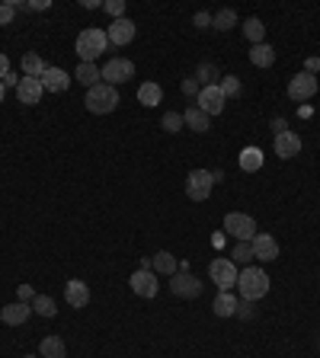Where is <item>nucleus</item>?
<instances>
[{"mask_svg": "<svg viewBox=\"0 0 320 358\" xmlns=\"http://www.w3.org/2000/svg\"><path fill=\"white\" fill-rule=\"evenodd\" d=\"M237 292L244 301H260L269 294V275L256 266H247L244 272L237 275Z\"/></svg>", "mask_w": 320, "mask_h": 358, "instance_id": "obj_1", "label": "nucleus"}, {"mask_svg": "<svg viewBox=\"0 0 320 358\" xmlns=\"http://www.w3.org/2000/svg\"><path fill=\"white\" fill-rule=\"evenodd\" d=\"M77 55H80V61H87V64H93V61L100 58L103 51L109 48V35L103 33V29H84V33L77 35Z\"/></svg>", "mask_w": 320, "mask_h": 358, "instance_id": "obj_2", "label": "nucleus"}, {"mask_svg": "<svg viewBox=\"0 0 320 358\" xmlns=\"http://www.w3.org/2000/svg\"><path fill=\"white\" fill-rule=\"evenodd\" d=\"M87 109H90L93 116H109V112H116L118 109V90L109 84H96L87 90Z\"/></svg>", "mask_w": 320, "mask_h": 358, "instance_id": "obj_3", "label": "nucleus"}, {"mask_svg": "<svg viewBox=\"0 0 320 358\" xmlns=\"http://www.w3.org/2000/svg\"><path fill=\"white\" fill-rule=\"evenodd\" d=\"M224 233H228V237H234L237 243H250L260 231H256V221H253L250 215L231 211V215H224Z\"/></svg>", "mask_w": 320, "mask_h": 358, "instance_id": "obj_4", "label": "nucleus"}, {"mask_svg": "<svg viewBox=\"0 0 320 358\" xmlns=\"http://www.w3.org/2000/svg\"><path fill=\"white\" fill-rule=\"evenodd\" d=\"M208 275H211V282L218 285L221 292H231L237 285V262L234 259H228V256H218V259H211L208 262Z\"/></svg>", "mask_w": 320, "mask_h": 358, "instance_id": "obj_5", "label": "nucleus"}, {"mask_svg": "<svg viewBox=\"0 0 320 358\" xmlns=\"http://www.w3.org/2000/svg\"><path fill=\"white\" fill-rule=\"evenodd\" d=\"M170 288H173V294H177V298H199V294H202V282H199V278H195L193 272H189V266H179V272L177 275H170Z\"/></svg>", "mask_w": 320, "mask_h": 358, "instance_id": "obj_6", "label": "nucleus"}, {"mask_svg": "<svg viewBox=\"0 0 320 358\" xmlns=\"http://www.w3.org/2000/svg\"><path fill=\"white\" fill-rule=\"evenodd\" d=\"M100 74H103V84L118 87V84H125V80L135 77V64H132L128 58H109L100 67Z\"/></svg>", "mask_w": 320, "mask_h": 358, "instance_id": "obj_7", "label": "nucleus"}, {"mask_svg": "<svg viewBox=\"0 0 320 358\" xmlns=\"http://www.w3.org/2000/svg\"><path fill=\"white\" fill-rule=\"evenodd\" d=\"M211 186H215L211 170H189V176H186V195H189L193 202H205V199H208Z\"/></svg>", "mask_w": 320, "mask_h": 358, "instance_id": "obj_8", "label": "nucleus"}, {"mask_svg": "<svg viewBox=\"0 0 320 358\" xmlns=\"http://www.w3.org/2000/svg\"><path fill=\"white\" fill-rule=\"evenodd\" d=\"M314 93H317V77L308 74V71H301V74H295L288 80V100L308 102V100H314Z\"/></svg>", "mask_w": 320, "mask_h": 358, "instance_id": "obj_9", "label": "nucleus"}, {"mask_svg": "<svg viewBox=\"0 0 320 358\" xmlns=\"http://www.w3.org/2000/svg\"><path fill=\"white\" fill-rule=\"evenodd\" d=\"M195 100H199V109H202L208 118L211 116H221V112H224V102H228L218 84H215V87H202V93H199Z\"/></svg>", "mask_w": 320, "mask_h": 358, "instance_id": "obj_10", "label": "nucleus"}, {"mask_svg": "<svg viewBox=\"0 0 320 358\" xmlns=\"http://www.w3.org/2000/svg\"><path fill=\"white\" fill-rule=\"evenodd\" d=\"M128 285H132V292H135L138 298H154L160 288L157 272H151V269H138V272L128 278Z\"/></svg>", "mask_w": 320, "mask_h": 358, "instance_id": "obj_11", "label": "nucleus"}, {"mask_svg": "<svg viewBox=\"0 0 320 358\" xmlns=\"http://www.w3.org/2000/svg\"><path fill=\"white\" fill-rule=\"evenodd\" d=\"M250 247H253V259H263V262L278 259V240L272 233H256L250 240Z\"/></svg>", "mask_w": 320, "mask_h": 358, "instance_id": "obj_12", "label": "nucleus"}, {"mask_svg": "<svg viewBox=\"0 0 320 358\" xmlns=\"http://www.w3.org/2000/svg\"><path fill=\"white\" fill-rule=\"evenodd\" d=\"M42 80V90L48 93H64L71 87V80H74V74H68V71H61V67H45V74L39 77Z\"/></svg>", "mask_w": 320, "mask_h": 358, "instance_id": "obj_13", "label": "nucleus"}, {"mask_svg": "<svg viewBox=\"0 0 320 358\" xmlns=\"http://www.w3.org/2000/svg\"><path fill=\"white\" fill-rule=\"evenodd\" d=\"M42 80H35V77H19V87H17V100L23 106H35V102L42 100Z\"/></svg>", "mask_w": 320, "mask_h": 358, "instance_id": "obj_14", "label": "nucleus"}, {"mask_svg": "<svg viewBox=\"0 0 320 358\" xmlns=\"http://www.w3.org/2000/svg\"><path fill=\"white\" fill-rule=\"evenodd\" d=\"M109 45H128L132 42V39H135V23H132V19H112L109 23Z\"/></svg>", "mask_w": 320, "mask_h": 358, "instance_id": "obj_15", "label": "nucleus"}, {"mask_svg": "<svg viewBox=\"0 0 320 358\" xmlns=\"http://www.w3.org/2000/svg\"><path fill=\"white\" fill-rule=\"evenodd\" d=\"M276 154H278L282 160L298 157V154H301V138H298L295 132H282V134H276Z\"/></svg>", "mask_w": 320, "mask_h": 358, "instance_id": "obj_16", "label": "nucleus"}, {"mask_svg": "<svg viewBox=\"0 0 320 358\" xmlns=\"http://www.w3.org/2000/svg\"><path fill=\"white\" fill-rule=\"evenodd\" d=\"M64 301H68L71 307H87V304H90V288H87V282L71 278V282L64 285Z\"/></svg>", "mask_w": 320, "mask_h": 358, "instance_id": "obj_17", "label": "nucleus"}, {"mask_svg": "<svg viewBox=\"0 0 320 358\" xmlns=\"http://www.w3.org/2000/svg\"><path fill=\"white\" fill-rule=\"evenodd\" d=\"M29 314H33V304H23V301H13V304H7V307L0 310V320L7 326H19L29 320Z\"/></svg>", "mask_w": 320, "mask_h": 358, "instance_id": "obj_18", "label": "nucleus"}, {"mask_svg": "<svg viewBox=\"0 0 320 358\" xmlns=\"http://www.w3.org/2000/svg\"><path fill=\"white\" fill-rule=\"evenodd\" d=\"M183 125L193 128L195 134H205V132H208V125H211V118L205 116L199 106H189V109H186V116H183Z\"/></svg>", "mask_w": 320, "mask_h": 358, "instance_id": "obj_19", "label": "nucleus"}, {"mask_svg": "<svg viewBox=\"0 0 320 358\" xmlns=\"http://www.w3.org/2000/svg\"><path fill=\"white\" fill-rule=\"evenodd\" d=\"M151 269H154V272H160V275H177L179 272V262H177L173 253L160 250V253H154V256H151Z\"/></svg>", "mask_w": 320, "mask_h": 358, "instance_id": "obj_20", "label": "nucleus"}, {"mask_svg": "<svg viewBox=\"0 0 320 358\" xmlns=\"http://www.w3.org/2000/svg\"><path fill=\"white\" fill-rule=\"evenodd\" d=\"M237 167L244 170V173H256V170H263V150L260 147H244L240 150V157H237Z\"/></svg>", "mask_w": 320, "mask_h": 358, "instance_id": "obj_21", "label": "nucleus"}, {"mask_svg": "<svg viewBox=\"0 0 320 358\" xmlns=\"http://www.w3.org/2000/svg\"><path fill=\"white\" fill-rule=\"evenodd\" d=\"M74 80H80V84L90 90V87L103 84V74H100V67H96V64H87V61H80V64H77V71H74Z\"/></svg>", "mask_w": 320, "mask_h": 358, "instance_id": "obj_22", "label": "nucleus"}, {"mask_svg": "<svg viewBox=\"0 0 320 358\" xmlns=\"http://www.w3.org/2000/svg\"><path fill=\"white\" fill-rule=\"evenodd\" d=\"M138 102L148 106V109L160 106V102H163V90H160V84H151V80H148V84L138 87Z\"/></svg>", "mask_w": 320, "mask_h": 358, "instance_id": "obj_23", "label": "nucleus"}, {"mask_svg": "<svg viewBox=\"0 0 320 358\" xmlns=\"http://www.w3.org/2000/svg\"><path fill=\"white\" fill-rule=\"evenodd\" d=\"M250 61L256 67H272V64H276V48H272V45H266V42L253 45V48H250Z\"/></svg>", "mask_w": 320, "mask_h": 358, "instance_id": "obj_24", "label": "nucleus"}, {"mask_svg": "<svg viewBox=\"0 0 320 358\" xmlns=\"http://www.w3.org/2000/svg\"><path fill=\"white\" fill-rule=\"evenodd\" d=\"M39 355L42 358H68V346H64L58 336H45L42 346H39Z\"/></svg>", "mask_w": 320, "mask_h": 358, "instance_id": "obj_25", "label": "nucleus"}, {"mask_svg": "<svg viewBox=\"0 0 320 358\" xmlns=\"http://www.w3.org/2000/svg\"><path fill=\"white\" fill-rule=\"evenodd\" d=\"M211 310H215V316H234L237 314V298L231 292H221L218 298H215V304H211Z\"/></svg>", "mask_w": 320, "mask_h": 358, "instance_id": "obj_26", "label": "nucleus"}, {"mask_svg": "<svg viewBox=\"0 0 320 358\" xmlns=\"http://www.w3.org/2000/svg\"><path fill=\"white\" fill-rule=\"evenodd\" d=\"M45 61L39 58V51H26L23 55V71H26V77H35V80H39V77L45 74Z\"/></svg>", "mask_w": 320, "mask_h": 358, "instance_id": "obj_27", "label": "nucleus"}, {"mask_svg": "<svg viewBox=\"0 0 320 358\" xmlns=\"http://www.w3.org/2000/svg\"><path fill=\"white\" fill-rule=\"evenodd\" d=\"M211 26H215L218 33H231V29L237 26V13L234 10H218V13L211 17Z\"/></svg>", "mask_w": 320, "mask_h": 358, "instance_id": "obj_28", "label": "nucleus"}, {"mask_svg": "<svg viewBox=\"0 0 320 358\" xmlns=\"http://www.w3.org/2000/svg\"><path fill=\"white\" fill-rule=\"evenodd\" d=\"M244 35L250 39L253 45H260L263 39H266V26H263V19H256V17H250L244 23Z\"/></svg>", "mask_w": 320, "mask_h": 358, "instance_id": "obj_29", "label": "nucleus"}, {"mask_svg": "<svg viewBox=\"0 0 320 358\" xmlns=\"http://www.w3.org/2000/svg\"><path fill=\"white\" fill-rule=\"evenodd\" d=\"M33 310L39 316H55V314H58V307H55V301H51L48 294H35V298H33Z\"/></svg>", "mask_w": 320, "mask_h": 358, "instance_id": "obj_30", "label": "nucleus"}, {"mask_svg": "<svg viewBox=\"0 0 320 358\" xmlns=\"http://www.w3.org/2000/svg\"><path fill=\"white\" fill-rule=\"evenodd\" d=\"M195 80H199L202 87H215V84H218V67H215V64H199Z\"/></svg>", "mask_w": 320, "mask_h": 358, "instance_id": "obj_31", "label": "nucleus"}, {"mask_svg": "<svg viewBox=\"0 0 320 358\" xmlns=\"http://www.w3.org/2000/svg\"><path fill=\"white\" fill-rule=\"evenodd\" d=\"M160 128H163V132H170V134L183 132V116H179V112H163V122H160Z\"/></svg>", "mask_w": 320, "mask_h": 358, "instance_id": "obj_32", "label": "nucleus"}, {"mask_svg": "<svg viewBox=\"0 0 320 358\" xmlns=\"http://www.w3.org/2000/svg\"><path fill=\"white\" fill-rule=\"evenodd\" d=\"M218 87H221V93H224V100H231V96H240V80H237L234 74H228Z\"/></svg>", "mask_w": 320, "mask_h": 358, "instance_id": "obj_33", "label": "nucleus"}, {"mask_svg": "<svg viewBox=\"0 0 320 358\" xmlns=\"http://www.w3.org/2000/svg\"><path fill=\"white\" fill-rule=\"evenodd\" d=\"M103 10H106L112 19H125V0H106Z\"/></svg>", "mask_w": 320, "mask_h": 358, "instance_id": "obj_34", "label": "nucleus"}, {"mask_svg": "<svg viewBox=\"0 0 320 358\" xmlns=\"http://www.w3.org/2000/svg\"><path fill=\"white\" fill-rule=\"evenodd\" d=\"M179 90H183V96H199V93H202V84H199L195 77H186L183 84H179Z\"/></svg>", "mask_w": 320, "mask_h": 358, "instance_id": "obj_35", "label": "nucleus"}, {"mask_svg": "<svg viewBox=\"0 0 320 358\" xmlns=\"http://www.w3.org/2000/svg\"><path fill=\"white\" fill-rule=\"evenodd\" d=\"M17 17V3H0V26H10Z\"/></svg>", "mask_w": 320, "mask_h": 358, "instance_id": "obj_36", "label": "nucleus"}, {"mask_svg": "<svg viewBox=\"0 0 320 358\" xmlns=\"http://www.w3.org/2000/svg\"><path fill=\"white\" fill-rule=\"evenodd\" d=\"M234 262H250V259H253V247H250V243H237V247H234Z\"/></svg>", "mask_w": 320, "mask_h": 358, "instance_id": "obj_37", "label": "nucleus"}, {"mask_svg": "<svg viewBox=\"0 0 320 358\" xmlns=\"http://www.w3.org/2000/svg\"><path fill=\"white\" fill-rule=\"evenodd\" d=\"M193 23H195V29H208V26H211V13H205V10H202V13H195Z\"/></svg>", "mask_w": 320, "mask_h": 358, "instance_id": "obj_38", "label": "nucleus"}, {"mask_svg": "<svg viewBox=\"0 0 320 358\" xmlns=\"http://www.w3.org/2000/svg\"><path fill=\"white\" fill-rule=\"evenodd\" d=\"M304 71L317 77V71H320V58H308V61H304Z\"/></svg>", "mask_w": 320, "mask_h": 358, "instance_id": "obj_39", "label": "nucleus"}, {"mask_svg": "<svg viewBox=\"0 0 320 358\" xmlns=\"http://www.w3.org/2000/svg\"><path fill=\"white\" fill-rule=\"evenodd\" d=\"M33 298H35L33 288H29V285H19V301H23V304H29Z\"/></svg>", "mask_w": 320, "mask_h": 358, "instance_id": "obj_40", "label": "nucleus"}, {"mask_svg": "<svg viewBox=\"0 0 320 358\" xmlns=\"http://www.w3.org/2000/svg\"><path fill=\"white\" fill-rule=\"evenodd\" d=\"M7 74H10V58L7 55H0V80H3Z\"/></svg>", "mask_w": 320, "mask_h": 358, "instance_id": "obj_41", "label": "nucleus"}, {"mask_svg": "<svg viewBox=\"0 0 320 358\" xmlns=\"http://www.w3.org/2000/svg\"><path fill=\"white\" fill-rule=\"evenodd\" d=\"M48 7H51L48 0H35V3H29V10H48Z\"/></svg>", "mask_w": 320, "mask_h": 358, "instance_id": "obj_42", "label": "nucleus"}, {"mask_svg": "<svg viewBox=\"0 0 320 358\" xmlns=\"http://www.w3.org/2000/svg\"><path fill=\"white\" fill-rule=\"evenodd\" d=\"M272 128H276V134L288 132V128H285V118H276V122H272Z\"/></svg>", "mask_w": 320, "mask_h": 358, "instance_id": "obj_43", "label": "nucleus"}, {"mask_svg": "<svg viewBox=\"0 0 320 358\" xmlns=\"http://www.w3.org/2000/svg\"><path fill=\"white\" fill-rule=\"evenodd\" d=\"M3 96H7V87H3V80H0V102H3Z\"/></svg>", "mask_w": 320, "mask_h": 358, "instance_id": "obj_44", "label": "nucleus"}, {"mask_svg": "<svg viewBox=\"0 0 320 358\" xmlns=\"http://www.w3.org/2000/svg\"><path fill=\"white\" fill-rule=\"evenodd\" d=\"M26 358H33V355H26Z\"/></svg>", "mask_w": 320, "mask_h": 358, "instance_id": "obj_45", "label": "nucleus"}]
</instances>
